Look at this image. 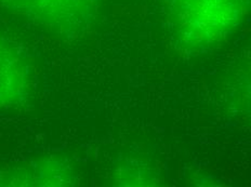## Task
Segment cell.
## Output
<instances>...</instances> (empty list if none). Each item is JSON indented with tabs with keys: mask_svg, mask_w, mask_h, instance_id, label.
Instances as JSON below:
<instances>
[{
	"mask_svg": "<svg viewBox=\"0 0 251 187\" xmlns=\"http://www.w3.org/2000/svg\"><path fill=\"white\" fill-rule=\"evenodd\" d=\"M0 3L41 25L71 30L88 18L93 0H0Z\"/></svg>",
	"mask_w": 251,
	"mask_h": 187,
	"instance_id": "obj_1",
	"label": "cell"
}]
</instances>
